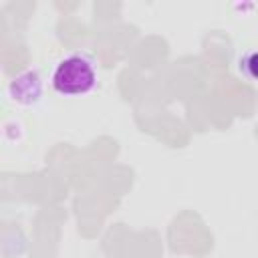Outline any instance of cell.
<instances>
[{
  "label": "cell",
  "mask_w": 258,
  "mask_h": 258,
  "mask_svg": "<svg viewBox=\"0 0 258 258\" xmlns=\"http://www.w3.org/2000/svg\"><path fill=\"white\" fill-rule=\"evenodd\" d=\"M52 89L64 97L87 95L97 87V71L89 56L69 54L52 71Z\"/></svg>",
  "instance_id": "1"
},
{
  "label": "cell",
  "mask_w": 258,
  "mask_h": 258,
  "mask_svg": "<svg viewBox=\"0 0 258 258\" xmlns=\"http://www.w3.org/2000/svg\"><path fill=\"white\" fill-rule=\"evenodd\" d=\"M240 71L246 77L258 81V50H252L240 58Z\"/></svg>",
  "instance_id": "2"
}]
</instances>
